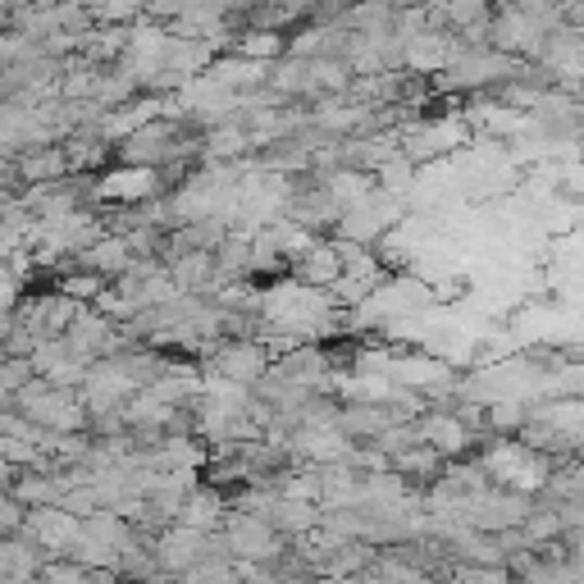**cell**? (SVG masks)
I'll return each instance as SVG.
<instances>
[{
  "label": "cell",
  "instance_id": "6da1fadb",
  "mask_svg": "<svg viewBox=\"0 0 584 584\" xmlns=\"http://www.w3.org/2000/svg\"><path fill=\"white\" fill-rule=\"evenodd\" d=\"M210 370H215L220 380H233V384H243L251 388L256 380L270 370V347L265 343H256V338H238V343H224L215 357H210Z\"/></svg>",
  "mask_w": 584,
  "mask_h": 584
},
{
  "label": "cell",
  "instance_id": "3957f363",
  "mask_svg": "<svg viewBox=\"0 0 584 584\" xmlns=\"http://www.w3.org/2000/svg\"><path fill=\"white\" fill-rule=\"evenodd\" d=\"M238 51L243 55H251V60H278V55H284V37H278V33H247L243 41H238Z\"/></svg>",
  "mask_w": 584,
  "mask_h": 584
},
{
  "label": "cell",
  "instance_id": "277c9868",
  "mask_svg": "<svg viewBox=\"0 0 584 584\" xmlns=\"http://www.w3.org/2000/svg\"><path fill=\"white\" fill-rule=\"evenodd\" d=\"M91 14L97 18H105V23H114V28H124V23H137V14H142V0H97L91 5Z\"/></svg>",
  "mask_w": 584,
  "mask_h": 584
},
{
  "label": "cell",
  "instance_id": "7a4b0ae2",
  "mask_svg": "<svg viewBox=\"0 0 584 584\" xmlns=\"http://www.w3.org/2000/svg\"><path fill=\"white\" fill-rule=\"evenodd\" d=\"M156 183H160L156 165H128V160H124L120 170H110L97 183V197L114 201V206H142L147 197H156Z\"/></svg>",
  "mask_w": 584,
  "mask_h": 584
}]
</instances>
